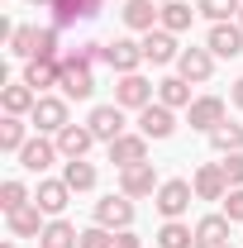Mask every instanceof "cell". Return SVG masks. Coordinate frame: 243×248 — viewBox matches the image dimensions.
Listing matches in <instances>:
<instances>
[{
	"instance_id": "6da1fadb",
	"label": "cell",
	"mask_w": 243,
	"mask_h": 248,
	"mask_svg": "<svg viewBox=\"0 0 243 248\" xmlns=\"http://www.w3.org/2000/svg\"><path fill=\"white\" fill-rule=\"evenodd\" d=\"M62 95H67V100H86V95L95 91V72H91V62H81V58H72V53H67V58H62Z\"/></svg>"
},
{
	"instance_id": "7a4b0ae2",
	"label": "cell",
	"mask_w": 243,
	"mask_h": 248,
	"mask_svg": "<svg viewBox=\"0 0 243 248\" xmlns=\"http://www.w3.org/2000/svg\"><path fill=\"white\" fill-rule=\"evenodd\" d=\"M191 196H196V186L186 182V177H172V182L157 186V210H162V219H182L186 210H191Z\"/></svg>"
},
{
	"instance_id": "3957f363",
	"label": "cell",
	"mask_w": 243,
	"mask_h": 248,
	"mask_svg": "<svg viewBox=\"0 0 243 248\" xmlns=\"http://www.w3.org/2000/svg\"><path fill=\"white\" fill-rule=\"evenodd\" d=\"M33 129H38V134H62V129H67V95H38V105H33Z\"/></svg>"
},
{
	"instance_id": "277c9868",
	"label": "cell",
	"mask_w": 243,
	"mask_h": 248,
	"mask_svg": "<svg viewBox=\"0 0 243 248\" xmlns=\"http://www.w3.org/2000/svg\"><path fill=\"white\" fill-rule=\"evenodd\" d=\"M95 224H105V229H134V196H105V201H95Z\"/></svg>"
},
{
	"instance_id": "5b68a950",
	"label": "cell",
	"mask_w": 243,
	"mask_h": 248,
	"mask_svg": "<svg viewBox=\"0 0 243 248\" xmlns=\"http://www.w3.org/2000/svg\"><path fill=\"white\" fill-rule=\"evenodd\" d=\"M115 105H120V110H143V105H152V81H148V77H138V72L120 77V86H115Z\"/></svg>"
},
{
	"instance_id": "8992f818",
	"label": "cell",
	"mask_w": 243,
	"mask_h": 248,
	"mask_svg": "<svg viewBox=\"0 0 243 248\" xmlns=\"http://www.w3.org/2000/svg\"><path fill=\"white\" fill-rule=\"evenodd\" d=\"M186 120H191V129H200V134H214L224 124V100L219 95H196L191 110H186Z\"/></svg>"
},
{
	"instance_id": "52a82bcc",
	"label": "cell",
	"mask_w": 243,
	"mask_h": 248,
	"mask_svg": "<svg viewBox=\"0 0 243 248\" xmlns=\"http://www.w3.org/2000/svg\"><path fill=\"white\" fill-rule=\"evenodd\" d=\"M110 162L115 167H138V162H148V134H120L115 143H110Z\"/></svg>"
},
{
	"instance_id": "ba28073f",
	"label": "cell",
	"mask_w": 243,
	"mask_h": 248,
	"mask_svg": "<svg viewBox=\"0 0 243 248\" xmlns=\"http://www.w3.org/2000/svg\"><path fill=\"white\" fill-rule=\"evenodd\" d=\"M100 5H105V0H53V5H48V10H53V29H72L76 19H95Z\"/></svg>"
},
{
	"instance_id": "9c48e42d",
	"label": "cell",
	"mask_w": 243,
	"mask_h": 248,
	"mask_svg": "<svg viewBox=\"0 0 243 248\" xmlns=\"http://www.w3.org/2000/svg\"><path fill=\"white\" fill-rule=\"evenodd\" d=\"M191 186H196V201H224V196H229V177H224L219 162H205V167L191 177Z\"/></svg>"
},
{
	"instance_id": "30bf717a",
	"label": "cell",
	"mask_w": 243,
	"mask_h": 248,
	"mask_svg": "<svg viewBox=\"0 0 243 248\" xmlns=\"http://www.w3.org/2000/svg\"><path fill=\"white\" fill-rule=\"evenodd\" d=\"M177 58H182L177 33H167V29H148V33H143V62L162 67V62H177Z\"/></svg>"
},
{
	"instance_id": "8fae6325",
	"label": "cell",
	"mask_w": 243,
	"mask_h": 248,
	"mask_svg": "<svg viewBox=\"0 0 243 248\" xmlns=\"http://www.w3.org/2000/svg\"><path fill=\"white\" fill-rule=\"evenodd\" d=\"M177 77H186V81H210V77H214V53H210V48H182Z\"/></svg>"
},
{
	"instance_id": "7c38bea8",
	"label": "cell",
	"mask_w": 243,
	"mask_h": 248,
	"mask_svg": "<svg viewBox=\"0 0 243 248\" xmlns=\"http://www.w3.org/2000/svg\"><path fill=\"white\" fill-rule=\"evenodd\" d=\"M205 48H210L214 58H239L243 53V24H210V38H205Z\"/></svg>"
},
{
	"instance_id": "4fadbf2b",
	"label": "cell",
	"mask_w": 243,
	"mask_h": 248,
	"mask_svg": "<svg viewBox=\"0 0 243 248\" xmlns=\"http://www.w3.org/2000/svg\"><path fill=\"white\" fill-rule=\"evenodd\" d=\"M157 172H152V162H138V167H124L120 172V191L124 196H134V201H138V196H157Z\"/></svg>"
},
{
	"instance_id": "5bb4252c",
	"label": "cell",
	"mask_w": 243,
	"mask_h": 248,
	"mask_svg": "<svg viewBox=\"0 0 243 248\" xmlns=\"http://www.w3.org/2000/svg\"><path fill=\"white\" fill-rule=\"evenodd\" d=\"M72 196H76V191H72L67 182H38V191H33V205H38L48 219H58L62 210H67V201H72Z\"/></svg>"
},
{
	"instance_id": "9a60e30c",
	"label": "cell",
	"mask_w": 243,
	"mask_h": 248,
	"mask_svg": "<svg viewBox=\"0 0 243 248\" xmlns=\"http://www.w3.org/2000/svg\"><path fill=\"white\" fill-rule=\"evenodd\" d=\"M105 62L129 77V72H138V62H143V43H134V38H115V43H105Z\"/></svg>"
},
{
	"instance_id": "2e32d148",
	"label": "cell",
	"mask_w": 243,
	"mask_h": 248,
	"mask_svg": "<svg viewBox=\"0 0 243 248\" xmlns=\"http://www.w3.org/2000/svg\"><path fill=\"white\" fill-rule=\"evenodd\" d=\"M86 124H91V134L100 139V143H115V139L124 134V110L120 105H95Z\"/></svg>"
},
{
	"instance_id": "e0dca14e",
	"label": "cell",
	"mask_w": 243,
	"mask_h": 248,
	"mask_svg": "<svg viewBox=\"0 0 243 248\" xmlns=\"http://www.w3.org/2000/svg\"><path fill=\"white\" fill-rule=\"evenodd\" d=\"M24 81L43 95L48 86H58V81H62V58H29V62H24Z\"/></svg>"
},
{
	"instance_id": "ac0fdd59",
	"label": "cell",
	"mask_w": 243,
	"mask_h": 248,
	"mask_svg": "<svg viewBox=\"0 0 243 248\" xmlns=\"http://www.w3.org/2000/svg\"><path fill=\"white\" fill-rule=\"evenodd\" d=\"M0 105H5V115L24 120V115H33V105H38V91H33L29 81H10V86L0 91Z\"/></svg>"
},
{
	"instance_id": "d6986e66",
	"label": "cell",
	"mask_w": 243,
	"mask_h": 248,
	"mask_svg": "<svg viewBox=\"0 0 243 248\" xmlns=\"http://www.w3.org/2000/svg\"><path fill=\"white\" fill-rule=\"evenodd\" d=\"M172 129H177V115H172L167 105H143V110H138V134H148V139H172Z\"/></svg>"
},
{
	"instance_id": "ffe728a7",
	"label": "cell",
	"mask_w": 243,
	"mask_h": 248,
	"mask_svg": "<svg viewBox=\"0 0 243 248\" xmlns=\"http://www.w3.org/2000/svg\"><path fill=\"white\" fill-rule=\"evenodd\" d=\"M120 15H124V24H129L134 33H148V29H157V24H162V10H157V0H129Z\"/></svg>"
},
{
	"instance_id": "44dd1931",
	"label": "cell",
	"mask_w": 243,
	"mask_h": 248,
	"mask_svg": "<svg viewBox=\"0 0 243 248\" xmlns=\"http://www.w3.org/2000/svg\"><path fill=\"white\" fill-rule=\"evenodd\" d=\"M229 224H234L229 215L196 219V248H224V244H229Z\"/></svg>"
},
{
	"instance_id": "7402d4cb",
	"label": "cell",
	"mask_w": 243,
	"mask_h": 248,
	"mask_svg": "<svg viewBox=\"0 0 243 248\" xmlns=\"http://www.w3.org/2000/svg\"><path fill=\"white\" fill-rule=\"evenodd\" d=\"M91 143H95L91 124H67V129L58 134V153L62 157H86V153H91Z\"/></svg>"
},
{
	"instance_id": "603a6c76",
	"label": "cell",
	"mask_w": 243,
	"mask_h": 248,
	"mask_svg": "<svg viewBox=\"0 0 243 248\" xmlns=\"http://www.w3.org/2000/svg\"><path fill=\"white\" fill-rule=\"evenodd\" d=\"M19 162H24V172H48V167L58 162V143H48V139H29V143L19 148Z\"/></svg>"
},
{
	"instance_id": "cb8c5ba5",
	"label": "cell",
	"mask_w": 243,
	"mask_h": 248,
	"mask_svg": "<svg viewBox=\"0 0 243 248\" xmlns=\"http://www.w3.org/2000/svg\"><path fill=\"white\" fill-rule=\"evenodd\" d=\"M38 248H81V234H76V224H67V219H48L43 224V234H38Z\"/></svg>"
},
{
	"instance_id": "d4e9b609",
	"label": "cell",
	"mask_w": 243,
	"mask_h": 248,
	"mask_svg": "<svg viewBox=\"0 0 243 248\" xmlns=\"http://www.w3.org/2000/svg\"><path fill=\"white\" fill-rule=\"evenodd\" d=\"M5 219H10V234H15V239H38V234H43V224H48V215H43L33 201L24 205V210L5 215Z\"/></svg>"
},
{
	"instance_id": "484cf974",
	"label": "cell",
	"mask_w": 243,
	"mask_h": 248,
	"mask_svg": "<svg viewBox=\"0 0 243 248\" xmlns=\"http://www.w3.org/2000/svg\"><path fill=\"white\" fill-rule=\"evenodd\" d=\"M157 105H167V110H191V81H186V77L157 81Z\"/></svg>"
},
{
	"instance_id": "4316f807",
	"label": "cell",
	"mask_w": 243,
	"mask_h": 248,
	"mask_svg": "<svg viewBox=\"0 0 243 248\" xmlns=\"http://www.w3.org/2000/svg\"><path fill=\"white\" fill-rule=\"evenodd\" d=\"M200 10H191L186 0H167L162 5V24L157 29H167V33H182V29H191V19H196Z\"/></svg>"
},
{
	"instance_id": "83f0119b",
	"label": "cell",
	"mask_w": 243,
	"mask_h": 248,
	"mask_svg": "<svg viewBox=\"0 0 243 248\" xmlns=\"http://www.w3.org/2000/svg\"><path fill=\"white\" fill-rule=\"evenodd\" d=\"M157 248H196V229L182 224V219H167L157 229Z\"/></svg>"
},
{
	"instance_id": "f1b7e54d",
	"label": "cell",
	"mask_w": 243,
	"mask_h": 248,
	"mask_svg": "<svg viewBox=\"0 0 243 248\" xmlns=\"http://www.w3.org/2000/svg\"><path fill=\"white\" fill-rule=\"evenodd\" d=\"M62 182L72 186V191H91L95 186V167L86 157H67V172H62Z\"/></svg>"
},
{
	"instance_id": "f546056e",
	"label": "cell",
	"mask_w": 243,
	"mask_h": 248,
	"mask_svg": "<svg viewBox=\"0 0 243 248\" xmlns=\"http://www.w3.org/2000/svg\"><path fill=\"white\" fill-rule=\"evenodd\" d=\"M196 10H200L210 24H224V19H239L243 0H196Z\"/></svg>"
},
{
	"instance_id": "4dcf8cb0",
	"label": "cell",
	"mask_w": 243,
	"mask_h": 248,
	"mask_svg": "<svg viewBox=\"0 0 243 248\" xmlns=\"http://www.w3.org/2000/svg\"><path fill=\"white\" fill-rule=\"evenodd\" d=\"M24 143H29V134H24V120L5 115V120H0V148H5V153H19Z\"/></svg>"
},
{
	"instance_id": "1f68e13d",
	"label": "cell",
	"mask_w": 243,
	"mask_h": 248,
	"mask_svg": "<svg viewBox=\"0 0 243 248\" xmlns=\"http://www.w3.org/2000/svg\"><path fill=\"white\" fill-rule=\"evenodd\" d=\"M29 201H33V196H29V186H24V182H15V177H10V182L0 186V210H5V215H15V210H24Z\"/></svg>"
},
{
	"instance_id": "d6a6232c",
	"label": "cell",
	"mask_w": 243,
	"mask_h": 248,
	"mask_svg": "<svg viewBox=\"0 0 243 248\" xmlns=\"http://www.w3.org/2000/svg\"><path fill=\"white\" fill-rule=\"evenodd\" d=\"M210 143H214V153H239V148H243V124H229V120H224L210 134Z\"/></svg>"
},
{
	"instance_id": "836d02e7",
	"label": "cell",
	"mask_w": 243,
	"mask_h": 248,
	"mask_svg": "<svg viewBox=\"0 0 243 248\" xmlns=\"http://www.w3.org/2000/svg\"><path fill=\"white\" fill-rule=\"evenodd\" d=\"M33 43H38V29H33V24H15V33H10V53L29 62L33 58Z\"/></svg>"
},
{
	"instance_id": "e575fe53",
	"label": "cell",
	"mask_w": 243,
	"mask_h": 248,
	"mask_svg": "<svg viewBox=\"0 0 243 248\" xmlns=\"http://www.w3.org/2000/svg\"><path fill=\"white\" fill-rule=\"evenodd\" d=\"M115 244V234L105 229V224H91V229H81V248H110Z\"/></svg>"
},
{
	"instance_id": "d590c367",
	"label": "cell",
	"mask_w": 243,
	"mask_h": 248,
	"mask_svg": "<svg viewBox=\"0 0 243 248\" xmlns=\"http://www.w3.org/2000/svg\"><path fill=\"white\" fill-rule=\"evenodd\" d=\"M33 58H58V29H38V43H33Z\"/></svg>"
},
{
	"instance_id": "8d00e7d4",
	"label": "cell",
	"mask_w": 243,
	"mask_h": 248,
	"mask_svg": "<svg viewBox=\"0 0 243 248\" xmlns=\"http://www.w3.org/2000/svg\"><path fill=\"white\" fill-rule=\"evenodd\" d=\"M224 177H229V186H243V153H224Z\"/></svg>"
},
{
	"instance_id": "74e56055",
	"label": "cell",
	"mask_w": 243,
	"mask_h": 248,
	"mask_svg": "<svg viewBox=\"0 0 243 248\" xmlns=\"http://www.w3.org/2000/svg\"><path fill=\"white\" fill-rule=\"evenodd\" d=\"M224 215H229V219H243V186H229V196H224Z\"/></svg>"
},
{
	"instance_id": "f35d334b",
	"label": "cell",
	"mask_w": 243,
	"mask_h": 248,
	"mask_svg": "<svg viewBox=\"0 0 243 248\" xmlns=\"http://www.w3.org/2000/svg\"><path fill=\"white\" fill-rule=\"evenodd\" d=\"M110 248H143V239H138L134 229H115V244Z\"/></svg>"
},
{
	"instance_id": "ab89813d",
	"label": "cell",
	"mask_w": 243,
	"mask_h": 248,
	"mask_svg": "<svg viewBox=\"0 0 243 248\" xmlns=\"http://www.w3.org/2000/svg\"><path fill=\"white\" fill-rule=\"evenodd\" d=\"M234 105H239V110H243V77H239V81H234Z\"/></svg>"
},
{
	"instance_id": "60d3db41",
	"label": "cell",
	"mask_w": 243,
	"mask_h": 248,
	"mask_svg": "<svg viewBox=\"0 0 243 248\" xmlns=\"http://www.w3.org/2000/svg\"><path fill=\"white\" fill-rule=\"evenodd\" d=\"M29 5H53V0H29Z\"/></svg>"
},
{
	"instance_id": "b9f144b4",
	"label": "cell",
	"mask_w": 243,
	"mask_h": 248,
	"mask_svg": "<svg viewBox=\"0 0 243 248\" xmlns=\"http://www.w3.org/2000/svg\"><path fill=\"white\" fill-rule=\"evenodd\" d=\"M239 24H243V10H239Z\"/></svg>"
},
{
	"instance_id": "7bdbcfd3",
	"label": "cell",
	"mask_w": 243,
	"mask_h": 248,
	"mask_svg": "<svg viewBox=\"0 0 243 248\" xmlns=\"http://www.w3.org/2000/svg\"><path fill=\"white\" fill-rule=\"evenodd\" d=\"M157 5H167V0H157Z\"/></svg>"
},
{
	"instance_id": "ee69618b",
	"label": "cell",
	"mask_w": 243,
	"mask_h": 248,
	"mask_svg": "<svg viewBox=\"0 0 243 248\" xmlns=\"http://www.w3.org/2000/svg\"><path fill=\"white\" fill-rule=\"evenodd\" d=\"M5 248H15V244H5Z\"/></svg>"
},
{
	"instance_id": "f6af8a7d",
	"label": "cell",
	"mask_w": 243,
	"mask_h": 248,
	"mask_svg": "<svg viewBox=\"0 0 243 248\" xmlns=\"http://www.w3.org/2000/svg\"><path fill=\"white\" fill-rule=\"evenodd\" d=\"M224 248H234V244H224Z\"/></svg>"
}]
</instances>
